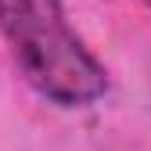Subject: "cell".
I'll use <instances>...</instances> for the list:
<instances>
[{
	"label": "cell",
	"instance_id": "obj_1",
	"mask_svg": "<svg viewBox=\"0 0 151 151\" xmlns=\"http://www.w3.org/2000/svg\"><path fill=\"white\" fill-rule=\"evenodd\" d=\"M0 32L40 97L61 108H86L104 97L108 72L72 32L61 0H0Z\"/></svg>",
	"mask_w": 151,
	"mask_h": 151
},
{
	"label": "cell",
	"instance_id": "obj_2",
	"mask_svg": "<svg viewBox=\"0 0 151 151\" xmlns=\"http://www.w3.org/2000/svg\"><path fill=\"white\" fill-rule=\"evenodd\" d=\"M147 4H151V0H147Z\"/></svg>",
	"mask_w": 151,
	"mask_h": 151
}]
</instances>
